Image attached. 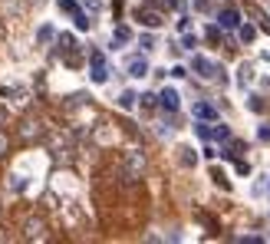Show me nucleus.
Here are the masks:
<instances>
[{
	"mask_svg": "<svg viewBox=\"0 0 270 244\" xmlns=\"http://www.w3.org/2000/svg\"><path fill=\"white\" fill-rule=\"evenodd\" d=\"M122 168H125V181H139L142 175H145V155H142L139 149H132V152H125V159H122Z\"/></svg>",
	"mask_w": 270,
	"mask_h": 244,
	"instance_id": "1",
	"label": "nucleus"
},
{
	"mask_svg": "<svg viewBox=\"0 0 270 244\" xmlns=\"http://www.w3.org/2000/svg\"><path fill=\"white\" fill-rule=\"evenodd\" d=\"M89 76H92V83H105L109 79V66H105L99 50H92V56H89Z\"/></svg>",
	"mask_w": 270,
	"mask_h": 244,
	"instance_id": "2",
	"label": "nucleus"
},
{
	"mask_svg": "<svg viewBox=\"0 0 270 244\" xmlns=\"http://www.w3.org/2000/svg\"><path fill=\"white\" fill-rule=\"evenodd\" d=\"M194 73L198 76H204V79H221V66L218 63H211V60H204V56H194Z\"/></svg>",
	"mask_w": 270,
	"mask_h": 244,
	"instance_id": "3",
	"label": "nucleus"
},
{
	"mask_svg": "<svg viewBox=\"0 0 270 244\" xmlns=\"http://www.w3.org/2000/svg\"><path fill=\"white\" fill-rule=\"evenodd\" d=\"M23 237H27V241H43V237H46V228H43V221L30 218V221L23 224Z\"/></svg>",
	"mask_w": 270,
	"mask_h": 244,
	"instance_id": "4",
	"label": "nucleus"
},
{
	"mask_svg": "<svg viewBox=\"0 0 270 244\" xmlns=\"http://www.w3.org/2000/svg\"><path fill=\"white\" fill-rule=\"evenodd\" d=\"M158 106H161V109H168V112H178V106H181L178 92H175V89H161V96H158Z\"/></svg>",
	"mask_w": 270,
	"mask_h": 244,
	"instance_id": "5",
	"label": "nucleus"
},
{
	"mask_svg": "<svg viewBox=\"0 0 270 244\" xmlns=\"http://www.w3.org/2000/svg\"><path fill=\"white\" fill-rule=\"evenodd\" d=\"M218 23H221L224 30H237L241 27V14H237V10H221V14H218Z\"/></svg>",
	"mask_w": 270,
	"mask_h": 244,
	"instance_id": "6",
	"label": "nucleus"
},
{
	"mask_svg": "<svg viewBox=\"0 0 270 244\" xmlns=\"http://www.w3.org/2000/svg\"><path fill=\"white\" fill-rule=\"evenodd\" d=\"M129 76H135V79H142V76H148V63L142 60V56H135L129 63Z\"/></svg>",
	"mask_w": 270,
	"mask_h": 244,
	"instance_id": "7",
	"label": "nucleus"
},
{
	"mask_svg": "<svg viewBox=\"0 0 270 244\" xmlns=\"http://www.w3.org/2000/svg\"><path fill=\"white\" fill-rule=\"evenodd\" d=\"M194 119H218V109L211 103H194Z\"/></svg>",
	"mask_w": 270,
	"mask_h": 244,
	"instance_id": "8",
	"label": "nucleus"
},
{
	"mask_svg": "<svg viewBox=\"0 0 270 244\" xmlns=\"http://www.w3.org/2000/svg\"><path fill=\"white\" fill-rule=\"evenodd\" d=\"M20 135H23V139H36V135H40V122L27 119V122H23V129H20Z\"/></svg>",
	"mask_w": 270,
	"mask_h": 244,
	"instance_id": "9",
	"label": "nucleus"
},
{
	"mask_svg": "<svg viewBox=\"0 0 270 244\" xmlns=\"http://www.w3.org/2000/svg\"><path fill=\"white\" fill-rule=\"evenodd\" d=\"M142 23H148V27H161V17L158 14H152V10H142Z\"/></svg>",
	"mask_w": 270,
	"mask_h": 244,
	"instance_id": "10",
	"label": "nucleus"
},
{
	"mask_svg": "<svg viewBox=\"0 0 270 244\" xmlns=\"http://www.w3.org/2000/svg\"><path fill=\"white\" fill-rule=\"evenodd\" d=\"M135 99H139L135 92H132V89H125L122 96H119V106H122V109H132V106H135Z\"/></svg>",
	"mask_w": 270,
	"mask_h": 244,
	"instance_id": "11",
	"label": "nucleus"
},
{
	"mask_svg": "<svg viewBox=\"0 0 270 244\" xmlns=\"http://www.w3.org/2000/svg\"><path fill=\"white\" fill-rule=\"evenodd\" d=\"M73 20H76V27H79V30H89V17H86V14H83V10H79V7L73 10Z\"/></svg>",
	"mask_w": 270,
	"mask_h": 244,
	"instance_id": "12",
	"label": "nucleus"
},
{
	"mask_svg": "<svg viewBox=\"0 0 270 244\" xmlns=\"http://www.w3.org/2000/svg\"><path fill=\"white\" fill-rule=\"evenodd\" d=\"M194 132H198V139H211V126H204V119L194 126Z\"/></svg>",
	"mask_w": 270,
	"mask_h": 244,
	"instance_id": "13",
	"label": "nucleus"
},
{
	"mask_svg": "<svg viewBox=\"0 0 270 244\" xmlns=\"http://www.w3.org/2000/svg\"><path fill=\"white\" fill-rule=\"evenodd\" d=\"M60 46H63V50H76V46H79V43H76V40H73V36H70V33H63V36H60Z\"/></svg>",
	"mask_w": 270,
	"mask_h": 244,
	"instance_id": "14",
	"label": "nucleus"
},
{
	"mask_svg": "<svg viewBox=\"0 0 270 244\" xmlns=\"http://www.w3.org/2000/svg\"><path fill=\"white\" fill-rule=\"evenodd\" d=\"M181 165H185V168L194 165V152H191V149H181Z\"/></svg>",
	"mask_w": 270,
	"mask_h": 244,
	"instance_id": "15",
	"label": "nucleus"
},
{
	"mask_svg": "<svg viewBox=\"0 0 270 244\" xmlns=\"http://www.w3.org/2000/svg\"><path fill=\"white\" fill-rule=\"evenodd\" d=\"M125 40H132V30L129 27H119L116 30V43H125Z\"/></svg>",
	"mask_w": 270,
	"mask_h": 244,
	"instance_id": "16",
	"label": "nucleus"
},
{
	"mask_svg": "<svg viewBox=\"0 0 270 244\" xmlns=\"http://www.w3.org/2000/svg\"><path fill=\"white\" fill-rule=\"evenodd\" d=\"M142 99V106H145V109H155V106H158V99L152 96V92H145V96H139Z\"/></svg>",
	"mask_w": 270,
	"mask_h": 244,
	"instance_id": "17",
	"label": "nucleus"
},
{
	"mask_svg": "<svg viewBox=\"0 0 270 244\" xmlns=\"http://www.w3.org/2000/svg\"><path fill=\"white\" fill-rule=\"evenodd\" d=\"M4 14H20V4L17 0H4Z\"/></svg>",
	"mask_w": 270,
	"mask_h": 244,
	"instance_id": "18",
	"label": "nucleus"
},
{
	"mask_svg": "<svg viewBox=\"0 0 270 244\" xmlns=\"http://www.w3.org/2000/svg\"><path fill=\"white\" fill-rule=\"evenodd\" d=\"M228 126H218V129H211V139H228Z\"/></svg>",
	"mask_w": 270,
	"mask_h": 244,
	"instance_id": "19",
	"label": "nucleus"
},
{
	"mask_svg": "<svg viewBox=\"0 0 270 244\" xmlns=\"http://www.w3.org/2000/svg\"><path fill=\"white\" fill-rule=\"evenodd\" d=\"M241 40H244V43L254 40V27H241Z\"/></svg>",
	"mask_w": 270,
	"mask_h": 244,
	"instance_id": "20",
	"label": "nucleus"
},
{
	"mask_svg": "<svg viewBox=\"0 0 270 244\" xmlns=\"http://www.w3.org/2000/svg\"><path fill=\"white\" fill-rule=\"evenodd\" d=\"M257 139H260V142H270V126H260V129H257Z\"/></svg>",
	"mask_w": 270,
	"mask_h": 244,
	"instance_id": "21",
	"label": "nucleus"
},
{
	"mask_svg": "<svg viewBox=\"0 0 270 244\" xmlns=\"http://www.w3.org/2000/svg\"><path fill=\"white\" fill-rule=\"evenodd\" d=\"M247 106H250V109H254V112H263V103H260V99H257V96H250V103H247Z\"/></svg>",
	"mask_w": 270,
	"mask_h": 244,
	"instance_id": "22",
	"label": "nucleus"
},
{
	"mask_svg": "<svg viewBox=\"0 0 270 244\" xmlns=\"http://www.w3.org/2000/svg\"><path fill=\"white\" fill-rule=\"evenodd\" d=\"M40 40H43V43L53 40V27H43V30H40Z\"/></svg>",
	"mask_w": 270,
	"mask_h": 244,
	"instance_id": "23",
	"label": "nucleus"
},
{
	"mask_svg": "<svg viewBox=\"0 0 270 244\" xmlns=\"http://www.w3.org/2000/svg\"><path fill=\"white\" fill-rule=\"evenodd\" d=\"M152 46H155V36L145 33V36H142V50H152Z\"/></svg>",
	"mask_w": 270,
	"mask_h": 244,
	"instance_id": "24",
	"label": "nucleus"
},
{
	"mask_svg": "<svg viewBox=\"0 0 270 244\" xmlns=\"http://www.w3.org/2000/svg\"><path fill=\"white\" fill-rule=\"evenodd\" d=\"M241 83H244V86L250 83V66H241Z\"/></svg>",
	"mask_w": 270,
	"mask_h": 244,
	"instance_id": "25",
	"label": "nucleus"
},
{
	"mask_svg": "<svg viewBox=\"0 0 270 244\" xmlns=\"http://www.w3.org/2000/svg\"><path fill=\"white\" fill-rule=\"evenodd\" d=\"M10 188H14V191H23V188H27V181L17 178V181H10Z\"/></svg>",
	"mask_w": 270,
	"mask_h": 244,
	"instance_id": "26",
	"label": "nucleus"
},
{
	"mask_svg": "<svg viewBox=\"0 0 270 244\" xmlns=\"http://www.w3.org/2000/svg\"><path fill=\"white\" fill-rule=\"evenodd\" d=\"M208 40H221V30H218V27H208Z\"/></svg>",
	"mask_w": 270,
	"mask_h": 244,
	"instance_id": "27",
	"label": "nucleus"
},
{
	"mask_svg": "<svg viewBox=\"0 0 270 244\" xmlns=\"http://www.w3.org/2000/svg\"><path fill=\"white\" fill-rule=\"evenodd\" d=\"M60 7L63 10H76V4H73V0H60Z\"/></svg>",
	"mask_w": 270,
	"mask_h": 244,
	"instance_id": "28",
	"label": "nucleus"
},
{
	"mask_svg": "<svg viewBox=\"0 0 270 244\" xmlns=\"http://www.w3.org/2000/svg\"><path fill=\"white\" fill-rule=\"evenodd\" d=\"M4 149H7V139H4V135H0V155H4Z\"/></svg>",
	"mask_w": 270,
	"mask_h": 244,
	"instance_id": "29",
	"label": "nucleus"
},
{
	"mask_svg": "<svg viewBox=\"0 0 270 244\" xmlns=\"http://www.w3.org/2000/svg\"><path fill=\"white\" fill-rule=\"evenodd\" d=\"M4 119H7V112H4V109H0V126H4Z\"/></svg>",
	"mask_w": 270,
	"mask_h": 244,
	"instance_id": "30",
	"label": "nucleus"
}]
</instances>
